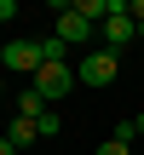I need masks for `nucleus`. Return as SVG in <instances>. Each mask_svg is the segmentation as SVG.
Segmentation results:
<instances>
[{
    "label": "nucleus",
    "mask_w": 144,
    "mask_h": 155,
    "mask_svg": "<svg viewBox=\"0 0 144 155\" xmlns=\"http://www.w3.org/2000/svg\"><path fill=\"white\" fill-rule=\"evenodd\" d=\"M115 75H121V58H115L110 46H98V52H87V58L75 63V81H81V86H92V92L115 86Z\"/></svg>",
    "instance_id": "obj_1"
},
{
    "label": "nucleus",
    "mask_w": 144,
    "mask_h": 155,
    "mask_svg": "<svg viewBox=\"0 0 144 155\" xmlns=\"http://www.w3.org/2000/svg\"><path fill=\"white\" fill-rule=\"evenodd\" d=\"M98 29H104V46H110V52H121L127 40H139V23H133V0H110V17H104Z\"/></svg>",
    "instance_id": "obj_2"
},
{
    "label": "nucleus",
    "mask_w": 144,
    "mask_h": 155,
    "mask_svg": "<svg viewBox=\"0 0 144 155\" xmlns=\"http://www.w3.org/2000/svg\"><path fill=\"white\" fill-rule=\"evenodd\" d=\"M29 86H35V92H40L46 104H58V98H69V92H75L81 81H75V63H40V75H35Z\"/></svg>",
    "instance_id": "obj_3"
},
{
    "label": "nucleus",
    "mask_w": 144,
    "mask_h": 155,
    "mask_svg": "<svg viewBox=\"0 0 144 155\" xmlns=\"http://www.w3.org/2000/svg\"><path fill=\"white\" fill-rule=\"evenodd\" d=\"M52 12H58V29H52V35H58L63 46H87V40H92V29H98V23H92V17H81V12H75V0H58Z\"/></svg>",
    "instance_id": "obj_4"
},
{
    "label": "nucleus",
    "mask_w": 144,
    "mask_h": 155,
    "mask_svg": "<svg viewBox=\"0 0 144 155\" xmlns=\"http://www.w3.org/2000/svg\"><path fill=\"white\" fill-rule=\"evenodd\" d=\"M0 69L40 75V40H6V52H0Z\"/></svg>",
    "instance_id": "obj_5"
},
{
    "label": "nucleus",
    "mask_w": 144,
    "mask_h": 155,
    "mask_svg": "<svg viewBox=\"0 0 144 155\" xmlns=\"http://www.w3.org/2000/svg\"><path fill=\"white\" fill-rule=\"evenodd\" d=\"M6 138H12L17 150H35V144H40V127H35V121H23V115H12V127H6Z\"/></svg>",
    "instance_id": "obj_6"
},
{
    "label": "nucleus",
    "mask_w": 144,
    "mask_h": 155,
    "mask_svg": "<svg viewBox=\"0 0 144 155\" xmlns=\"http://www.w3.org/2000/svg\"><path fill=\"white\" fill-rule=\"evenodd\" d=\"M12 109H17V115H23V121H40V115H46V109H52V104H46V98H40V92H35V86H29V92H17V104H12Z\"/></svg>",
    "instance_id": "obj_7"
},
{
    "label": "nucleus",
    "mask_w": 144,
    "mask_h": 155,
    "mask_svg": "<svg viewBox=\"0 0 144 155\" xmlns=\"http://www.w3.org/2000/svg\"><path fill=\"white\" fill-rule=\"evenodd\" d=\"M40 63H69V46H63L58 35H46V40H40Z\"/></svg>",
    "instance_id": "obj_8"
},
{
    "label": "nucleus",
    "mask_w": 144,
    "mask_h": 155,
    "mask_svg": "<svg viewBox=\"0 0 144 155\" xmlns=\"http://www.w3.org/2000/svg\"><path fill=\"white\" fill-rule=\"evenodd\" d=\"M35 127H40V144H52V138H58V132H63V121H58V115H52V109H46V115H40V121H35Z\"/></svg>",
    "instance_id": "obj_9"
},
{
    "label": "nucleus",
    "mask_w": 144,
    "mask_h": 155,
    "mask_svg": "<svg viewBox=\"0 0 144 155\" xmlns=\"http://www.w3.org/2000/svg\"><path fill=\"white\" fill-rule=\"evenodd\" d=\"M92 155H133V144H121V138H104V144H98Z\"/></svg>",
    "instance_id": "obj_10"
},
{
    "label": "nucleus",
    "mask_w": 144,
    "mask_h": 155,
    "mask_svg": "<svg viewBox=\"0 0 144 155\" xmlns=\"http://www.w3.org/2000/svg\"><path fill=\"white\" fill-rule=\"evenodd\" d=\"M6 17H17V0H0V23H6Z\"/></svg>",
    "instance_id": "obj_11"
},
{
    "label": "nucleus",
    "mask_w": 144,
    "mask_h": 155,
    "mask_svg": "<svg viewBox=\"0 0 144 155\" xmlns=\"http://www.w3.org/2000/svg\"><path fill=\"white\" fill-rule=\"evenodd\" d=\"M133 23H139V35H144V0H133Z\"/></svg>",
    "instance_id": "obj_12"
},
{
    "label": "nucleus",
    "mask_w": 144,
    "mask_h": 155,
    "mask_svg": "<svg viewBox=\"0 0 144 155\" xmlns=\"http://www.w3.org/2000/svg\"><path fill=\"white\" fill-rule=\"evenodd\" d=\"M139 155H144V144H139Z\"/></svg>",
    "instance_id": "obj_13"
}]
</instances>
